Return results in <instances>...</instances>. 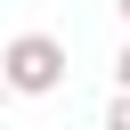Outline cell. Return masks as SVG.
Wrapping results in <instances>:
<instances>
[{"mask_svg":"<svg viewBox=\"0 0 130 130\" xmlns=\"http://www.w3.org/2000/svg\"><path fill=\"white\" fill-rule=\"evenodd\" d=\"M106 130H130V89H114V106H106Z\"/></svg>","mask_w":130,"mask_h":130,"instance_id":"2","label":"cell"},{"mask_svg":"<svg viewBox=\"0 0 130 130\" xmlns=\"http://www.w3.org/2000/svg\"><path fill=\"white\" fill-rule=\"evenodd\" d=\"M8 98H16V89H8V73H0V106H8Z\"/></svg>","mask_w":130,"mask_h":130,"instance_id":"4","label":"cell"},{"mask_svg":"<svg viewBox=\"0 0 130 130\" xmlns=\"http://www.w3.org/2000/svg\"><path fill=\"white\" fill-rule=\"evenodd\" d=\"M114 8H122V24H130V0H114Z\"/></svg>","mask_w":130,"mask_h":130,"instance_id":"5","label":"cell"},{"mask_svg":"<svg viewBox=\"0 0 130 130\" xmlns=\"http://www.w3.org/2000/svg\"><path fill=\"white\" fill-rule=\"evenodd\" d=\"M0 73H8L16 98H57L65 89V41L57 32H16L0 49Z\"/></svg>","mask_w":130,"mask_h":130,"instance_id":"1","label":"cell"},{"mask_svg":"<svg viewBox=\"0 0 130 130\" xmlns=\"http://www.w3.org/2000/svg\"><path fill=\"white\" fill-rule=\"evenodd\" d=\"M114 89H130V41L114 49Z\"/></svg>","mask_w":130,"mask_h":130,"instance_id":"3","label":"cell"}]
</instances>
